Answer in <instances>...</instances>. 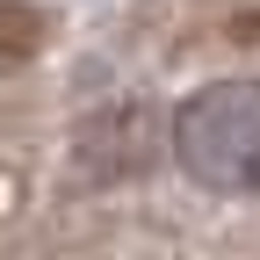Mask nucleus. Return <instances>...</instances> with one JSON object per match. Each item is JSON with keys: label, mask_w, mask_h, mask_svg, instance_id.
Returning <instances> with one entry per match:
<instances>
[{"label": "nucleus", "mask_w": 260, "mask_h": 260, "mask_svg": "<svg viewBox=\"0 0 260 260\" xmlns=\"http://www.w3.org/2000/svg\"><path fill=\"white\" fill-rule=\"evenodd\" d=\"M174 159L203 188H224V195L260 188V87L232 80V87L195 94L174 116Z\"/></svg>", "instance_id": "1"}]
</instances>
